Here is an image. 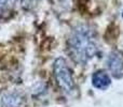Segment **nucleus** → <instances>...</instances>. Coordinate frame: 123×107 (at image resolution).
Instances as JSON below:
<instances>
[{
  "instance_id": "8",
  "label": "nucleus",
  "mask_w": 123,
  "mask_h": 107,
  "mask_svg": "<svg viewBox=\"0 0 123 107\" xmlns=\"http://www.w3.org/2000/svg\"><path fill=\"white\" fill-rule=\"evenodd\" d=\"M122 18H123V11H122Z\"/></svg>"
},
{
  "instance_id": "6",
  "label": "nucleus",
  "mask_w": 123,
  "mask_h": 107,
  "mask_svg": "<svg viewBox=\"0 0 123 107\" xmlns=\"http://www.w3.org/2000/svg\"><path fill=\"white\" fill-rule=\"evenodd\" d=\"M41 2V0H19L21 8L25 11H31Z\"/></svg>"
},
{
  "instance_id": "4",
  "label": "nucleus",
  "mask_w": 123,
  "mask_h": 107,
  "mask_svg": "<svg viewBox=\"0 0 123 107\" xmlns=\"http://www.w3.org/2000/svg\"><path fill=\"white\" fill-rule=\"evenodd\" d=\"M92 85L98 90H106L111 85V78L104 70H98L92 75Z\"/></svg>"
},
{
  "instance_id": "5",
  "label": "nucleus",
  "mask_w": 123,
  "mask_h": 107,
  "mask_svg": "<svg viewBox=\"0 0 123 107\" xmlns=\"http://www.w3.org/2000/svg\"><path fill=\"white\" fill-rule=\"evenodd\" d=\"M24 97L18 91L8 92L2 97L1 105L2 107H21L23 104Z\"/></svg>"
},
{
  "instance_id": "7",
  "label": "nucleus",
  "mask_w": 123,
  "mask_h": 107,
  "mask_svg": "<svg viewBox=\"0 0 123 107\" xmlns=\"http://www.w3.org/2000/svg\"><path fill=\"white\" fill-rule=\"evenodd\" d=\"M16 0H0V15L8 12L13 5Z\"/></svg>"
},
{
  "instance_id": "2",
  "label": "nucleus",
  "mask_w": 123,
  "mask_h": 107,
  "mask_svg": "<svg viewBox=\"0 0 123 107\" xmlns=\"http://www.w3.org/2000/svg\"><path fill=\"white\" fill-rule=\"evenodd\" d=\"M53 73L58 88L66 94H72L76 90V85H74L72 72L65 59L57 58L54 61Z\"/></svg>"
},
{
  "instance_id": "1",
  "label": "nucleus",
  "mask_w": 123,
  "mask_h": 107,
  "mask_svg": "<svg viewBox=\"0 0 123 107\" xmlns=\"http://www.w3.org/2000/svg\"><path fill=\"white\" fill-rule=\"evenodd\" d=\"M68 55L77 64H86L98 51L96 32L91 26L80 24L72 29L67 41Z\"/></svg>"
},
{
  "instance_id": "3",
  "label": "nucleus",
  "mask_w": 123,
  "mask_h": 107,
  "mask_svg": "<svg viewBox=\"0 0 123 107\" xmlns=\"http://www.w3.org/2000/svg\"><path fill=\"white\" fill-rule=\"evenodd\" d=\"M107 66L115 77H121L123 75V53L120 51H111L107 58Z\"/></svg>"
}]
</instances>
